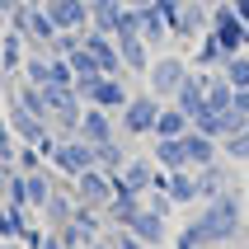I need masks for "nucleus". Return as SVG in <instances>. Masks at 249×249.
I'll use <instances>...</instances> for the list:
<instances>
[{"label": "nucleus", "mask_w": 249, "mask_h": 249, "mask_svg": "<svg viewBox=\"0 0 249 249\" xmlns=\"http://www.w3.org/2000/svg\"><path fill=\"white\" fill-rule=\"evenodd\" d=\"M188 226H193V235L202 240V249L207 245H231V240L240 235V188L202 202V212H197Z\"/></svg>", "instance_id": "obj_1"}, {"label": "nucleus", "mask_w": 249, "mask_h": 249, "mask_svg": "<svg viewBox=\"0 0 249 249\" xmlns=\"http://www.w3.org/2000/svg\"><path fill=\"white\" fill-rule=\"evenodd\" d=\"M188 56H169V52H155V61H151V71H146V85H151V94L155 99H174L179 94V85L188 80Z\"/></svg>", "instance_id": "obj_2"}, {"label": "nucleus", "mask_w": 249, "mask_h": 249, "mask_svg": "<svg viewBox=\"0 0 249 249\" xmlns=\"http://www.w3.org/2000/svg\"><path fill=\"white\" fill-rule=\"evenodd\" d=\"M75 94H80L85 104L104 108V113H123V104L132 99L123 75H89V80H75Z\"/></svg>", "instance_id": "obj_3"}, {"label": "nucleus", "mask_w": 249, "mask_h": 249, "mask_svg": "<svg viewBox=\"0 0 249 249\" xmlns=\"http://www.w3.org/2000/svg\"><path fill=\"white\" fill-rule=\"evenodd\" d=\"M160 104H165V99H155V94H132L123 104V113H118V118H123L118 132H123V137H155V113H160Z\"/></svg>", "instance_id": "obj_4"}, {"label": "nucleus", "mask_w": 249, "mask_h": 249, "mask_svg": "<svg viewBox=\"0 0 249 249\" xmlns=\"http://www.w3.org/2000/svg\"><path fill=\"white\" fill-rule=\"evenodd\" d=\"M212 33H216V42L226 47V56L245 52V42H249V24L240 19L235 10H231V0H221V5H212Z\"/></svg>", "instance_id": "obj_5"}, {"label": "nucleus", "mask_w": 249, "mask_h": 249, "mask_svg": "<svg viewBox=\"0 0 249 249\" xmlns=\"http://www.w3.org/2000/svg\"><path fill=\"white\" fill-rule=\"evenodd\" d=\"M71 193H75V202H80V207L104 212V207L113 202V179L94 165V169H85V174H75V179H71Z\"/></svg>", "instance_id": "obj_6"}, {"label": "nucleus", "mask_w": 249, "mask_h": 249, "mask_svg": "<svg viewBox=\"0 0 249 249\" xmlns=\"http://www.w3.org/2000/svg\"><path fill=\"white\" fill-rule=\"evenodd\" d=\"M52 165L61 169L66 179H75V174H85V169H94V146H89L85 137H61V141H56Z\"/></svg>", "instance_id": "obj_7"}, {"label": "nucleus", "mask_w": 249, "mask_h": 249, "mask_svg": "<svg viewBox=\"0 0 249 249\" xmlns=\"http://www.w3.org/2000/svg\"><path fill=\"white\" fill-rule=\"evenodd\" d=\"M47 19L56 24V33H75V28H89V0H42Z\"/></svg>", "instance_id": "obj_8"}, {"label": "nucleus", "mask_w": 249, "mask_h": 249, "mask_svg": "<svg viewBox=\"0 0 249 249\" xmlns=\"http://www.w3.org/2000/svg\"><path fill=\"white\" fill-rule=\"evenodd\" d=\"M207 71H188V80L179 85V94L169 99V104H179L183 113H188V123H197L202 113H207Z\"/></svg>", "instance_id": "obj_9"}, {"label": "nucleus", "mask_w": 249, "mask_h": 249, "mask_svg": "<svg viewBox=\"0 0 249 249\" xmlns=\"http://www.w3.org/2000/svg\"><path fill=\"white\" fill-rule=\"evenodd\" d=\"M113 179V193H137L146 197L151 193V179H155V160H127L118 174H108Z\"/></svg>", "instance_id": "obj_10"}, {"label": "nucleus", "mask_w": 249, "mask_h": 249, "mask_svg": "<svg viewBox=\"0 0 249 249\" xmlns=\"http://www.w3.org/2000/svg\"><path fill=\"white\" fill-rule=\"evenodd\" d=\"M75 137H85L89 146H104V141L123 137V132H118V123H113V113L94 108V104H85V113H80V127H75Z\"/></svg>", "instance_id": "obj_11"}, {"label": "nucleus", "mask_w": 249, "mask_h": 249, "mask_svg": "<svg viewBox=\"0 0 249 249\" xmlns=\"http://www.w3.org/2000/svg\"><path fill=\"white\" fill-rule=\"evenodd\" d=\"M5 118H10V132H14L19 141H28V146H38V141L52 132V123H47V118H33L28 108H19V104H14V94H10V108H5Z\"/></svg>", "instance_id": "obj_12"}, {"label": "nucleus", "mask_w": 249, "mask_h": 249, "mask_svg": "<svg viewBox=\"0 0 249 249\" xmlns=\"http://www.w3.org/2000/svg\"><path fill=\"white\" fill-rule=\"evenodd\" d=\"M212 28V5H202V0H183V14L174 19V38H202Z\"/></svg>", "instance_id": "obj_13"}, {"label": "nucleus", "mask_w": 249, "mask_h": 249, "mask_svg": "<svg viewBox=\"0 0 249 249\" xmlns=\"http://www.w3.org/2000/svg\"><path fill=\"white\" fill-rule=\"evenodd\" d=\"M193 174H197V202H212V197H221V193L235 188V179H231V169L221 160H212V165L193 169Z\"/></svg>", "instance_id": "obj_14"}, {"label": "nucleus", "mask_w": 249, "mask_h": 249, "mask_svg": "<svg viewBox=\"0 0 249 249\" xmlns=\"http://www.w3.org/2000/svg\"><path fill=\"white\" fill-rule=\"evenodd\" d=\"M183 155H188V169H202V165H212V160L221 155V141L202 137L197 127H188V132H183Z\"/></svg>", "instance_id": "obj_15"}, {"label": "nucleus", "mask_w": 249, "mask_h": 249, "mask_svg": "<svg viewBox=\"0 0 249 249\" xmlns=\"http://www.w3.org/2000/svg\"><path fill=\"white\" fill-rule=\"evenodd\" d=\"M123 231H132L141 245H151V249H160V245H165V235H169L165 216H160V212H151V207H141V212H137V221L123 226Z\"/></svg>", "instance_id": "obj_16"}, {"label": "nucleus", "mask_w": 249, "mask_h": 249, "mask_svg": "<svg viewBox=\"0 0 249 249\" xmlns=\"http://www.w3.org/2000/svg\"><path fill=\"white\" fill-rule=\"evenodd\" d=\"M118 56H123V71H137V75H146L155 61V52L141 38H118Z\"/></svg>", "instance_id": "obj_17"}, {"label": "nucleus", "mask_w": 249, "mask_h": 249, "mask_svg": "<svg viewBox=\"0 0 249 249\" xmlns=\"http://www.w3.org/2000/svg\"><path fill=\"white\" fill-rule=\"evenodd\" d=\"M24 56H28V42L19 28H10L5 38H0V71L5 75H14V71H24Z\"/></svg>", "instance_id": "obj_18"}, {"label": "nucleus", "mask_w": 249, "mask_h": 249, "mask_svg": "<svg viewBox=\"0 0 249 249\" xmlns=\"http://www.w3.org/2000/svg\"><path fill=\"white\" fill-rule=\"evenodd\" d=\"M169 197H174V207H193L197 202V174L193 169H169Z\"/></svg>", "instance_id": "obj_19"}, {"label": "nucleus", "mask_w": 249, "mask_h": 249, "mask_svg": "<svg viewBox=\"0 0 249 249\" xmlns=\"http://www.w3.org/2000/svg\"><path fill=\"white\" fill-rule=\"evenodd\" d=\"M165 38H169L165 14L155 10V5H146V10H141V42H146L151 52H160V47H165Z\"/></svg>", "instance_id": "obj_20"}, {"label": "nucleus", "mask_w": 249, "mask_h": 249, "mask_svg": "<svg viewBox=\"0 0 249 249\" xmlns=\"http://www.w3.org/2000/svg\"><path fill=\"white\" fill-rule=\"evenodd\" d=\"M75 216V193H61V188H52V197H47V207H42V221H47V231H61V226Z\"/></svg>", "instance_id": "obj_21"}, {"label": "nucleus", "mask_w": 249, "mask_h": 249, "mask_svg": "<svg viewBox=\"0 0 249 249\" xmlns=\"http://www.w3.org/2000/svg\"><path fill=\"white\" fill-rule=\"evenodd\" d=\"M188 113L179 108V104H160V113H155V137H183L188 132Z\"/></svg>", "instance_id": "obj_22"}, {"label": "nucleus", "mask_w": 249, "mask_h": 249, "mask_svg": "<svg viewBox=\"0 0 249 249\" xmlns=\"http://www.w3.org/2000/svg\"><path fill=\"white\" fill-rule=\"evenodd\" d=\"M118 19H123V0H89V28L118 33Z\"/></svg>", "instance_id": "obj_23"}, {"label": "nucleus", "mask_w": 249, "mask_h": 249, "mask_svg": "<svg viewBox=\"0 0 249 249\" xmlns=\"http://www.w3.org/2000/svg\"><path fill=\"white\" fill-rule=\"evenodd\" d=\"M197 42V52H193V61H197V71H216V66H226V47L216 42V33H202V38H193Z\"/></svg>", "instance_id": "obj_24"}, {"label": "nucleus", "mask_w": 249, "mask_h": 249, "mask_svg": "<svg viewBox=\"0 0 249 249\" xmlns=\"http://www.w3.org/2000/svg\"><path fill=\"white\" fill-rule=\"evenodd\" d=\"M155 165H160V169H188L183 137H155Z\"/></svg>", "instance_id": "obj_25"}, {"label": "nucleus", "mask_w": 249, "mask_h": 249, "mask_svg": "<svg viewBox=\"0 0 249 249\" xmlns=\"http://www.w3.org/2000/svg\"><path fill=\"white\" fill-rule=\"evenodd\" d=\"M141 207H146V202H141L137 193H113V202H108L104 212H108V221H113V226H132Z\"/></svg>", "instance_id": "obj_26"}, {"label": "nucleus", "mask_w": 249, "mask_h": 249, "mask_svg": "<svg viewBox=\"0 0 249 249\" xmlns=\"http://www.w3.org/2000/svg\"><path fill=\"white\" fill-rule=\"evenodd\" d=\"M28 231V207H5L0 202V240H24Z\"/></svg>", "instance_id": "obj_27"}, {"label": "nucleus", "mask_w": 249, "mask_h": 249, "mask_svg": "<svg viewBox=\"0 0 249 249\" xmlns=\"http://www.w3.org/2000/svg\"><path fill=\"white\" fill-rule=\"evenodd\" d=\"M14 104H19V108H28L33 118H47V123H52V113H47V94H42V85H28V80H24V89H14Z\"/></svg>", "instance_id": "obj_28"}, {"label": "nucleus", "mask_w": 249, "mask_h": 249, "mask_svg": "<svg viewBox=\"0 0 249 249\" xmlns=\"http://www.w3.org/2000/svg\"><path fill=\"white\" fill-rule=\"evenodd\" d=\"M52 174L47 169H38V174H28V212H42L47 207V197H52Z\"/></svg>", "instance_id": "obj_29"}, {"label": "nucleus", "mask_w": 249, "mask_h": 249, "mask_svg": "<svg viewBox=\"0 0 249 249\" xmlns=\"http://www.w3.org/2000/svg\"><path fill=\"white\" fill-rule=\"evenodd\" d=\"M231 99H235L231 80H226V75H212V80H207V108L212 113H226V108H231Z\"/></svg>", "instance_id": "obj_30"}, {"label": "nucleus", "mask_w": 249, "mask_h": 249, "mask_svg": "<svg viewBox=\"0 0 249 249\" xmlns=\"http://www.w3.org/2000/svg\"><path fill=\"white\" fill-rule=\"evenodd\" d=\"M221 75L231 80V89H249V52H235V56H226Z\"/></svg>", "instance_id": "obj_31"}, {"label": "nucleus", "mask_w": 249, "mask_h": 249, "mask_svg": "<svg viewBox=\"0 0 249 249\" xmlns=\"http://www.w3.org/2000/svg\"><path fill=\"white\" fill-rule=\"evenodd\" d=\"M94 165L104 169V174H118V169L127 165V160H123V146H118V137L104 141V146H94Z\"/></svg>", "instance_id": "obj_32"}, {"label": "nucleus", "mask_w": 249, "mask_h": 249, "mask_svg": "<svg viewBox=\"0 0 249 249\" xmlns=\"http://www.w3.org/2000/svg\"><path fill=\"white\" fill-rule=\"evenodd\" d=\"M47 66H52V52H28L24 56V80L28 85H47Z\"/></svg>", "instance_id": "obj_33"}, {"label": "nucleus", "mask_w": 249, "mask_h": 249, "mask_svg": "<svg viewBox=\"0 0 249 249\" xmlns=\"http://www.w3.org/2000/svg\"><path fill=\"white\" fill-rule=\"evenodd\" d=\"M66 61H71V71H75V80H89V75H104V71H99V61H94L89 52H85V47H75V52H71Z\"/></svg>", "instance_id": "obj_34"}, {"label": "nucleus", "mask_w": 249, "mask_h": 249, "mask_svg": "<svg viewBox=\"0 0 249 249\" xmlns=\"http://www.w3.org/2000/svg\"><path fill=\"white\" fill-rule=\"evenodd\" d=\"M71 221L80 226L85 240H99V231H104V226H99V212L94 207H80V202H75V216H71Z\"/></svg>", "instance_id": "obj_35"}, {"label": "nucleus", "mask_w": 249, "mask_h": 249, "mask_svg": "<svg viewBox=\"0 0 249 249\" xmlns=\"http://www.w3.org/2000/svg\"><path fill=\"white\" fill-rule=\"evenodd\" d=\"M14 169H24V174H38V169H47V160L38 155V146H28V151H14Z\"/></svg>", "instance_id": "obj_36"}, {"label": "nucleus", "mask_w": 249, "mask_h": 249, "mask_svg": "<svg viewBox=\"0 0 249 249\" xmlns=\"http://www.w3.org/2000/svg\"><path fill=\"white\" fill-rule=\"evenodd\" d=\"M113 38H141V10H127L123 5V19H118V33Z\"/></svg>", "instance_id": "obj_37"}, {"label": "nucleus", "mask_w": 249, "mask_h": 249, "mask_svg": "<svg viewBox=\"0 0 249 249\" xmlns=\"http://www.w3.org/2000/svg\"><path fill=\"white\" fill-rule=\"evenodd\" d=\"M47 85H75V71H71L66 56H52V66H47Z\"/></svg>", "instance_id": "obj_38"}, {"label": "nucleus", "mask_w": 249, "mask_h": 249, "mask_svg": "<svg viewBox=\"0 0 249 249\" xmlns=\"http://www.w3.org/2000/svg\"><path fill=\"white\" fill-rule=\"evenodd\" d=\"M221 151L231 155V160H249V127L240 132V137H226V141H221Z\"/></svg>", "instance_id": "obj_39"}, {"label": "nucleus", "mask_w": 249, "mask_h": 249, "mask_svg": "<svg viewBox=\"0 0 249 249\" xmlns=\"http://www.w3.org/2000/svg\"><path fill=\"white\" fill-rule=\"evenodd\" d=\"M141 202H146V207H151V212H160L165 221H169V212H174V197H169V193H160V188H151V193L141 197Z\"/></svg>", "instance_id": "obj_40"}, {"label": "nucleus", "mask_w": 249, "mask_h": 249, "mask_svg": "<svg viewBox=\"0 0 249 249\" xmlns=\"http://www.w3.org/2000/svg\"><path fill=\"white\" fill-rule=\"evenodd\" d=\"M75 47H80V28H75V33H56V38H52V56H71Z\"/></svg>", "instance_id": "obj_41"}, {"label": "nucleus", "mask_w": 249, "mask_h": 249, "mask_svg": "<svg viewBox=\"0 0 249 249\" xmlns=\"http://www.w3.org/2000/svg\"><path fill=\"white\" fill-rule=\"evenodd\" d=\"M108 245H113V249H151V245H141V240L132 235V231H123V226H118V235H113Z\"/></svg>", "instance_id": "obj_42"}, {"label": "nucleus", "mask_w": 249, "mask_h": 249, "mask_svg": "<svg viewBox=\"0 0 249 249\" xmlns=\"http://www.w3.org/2000/svg\"><path fill=\"white\" fill-rule=\"evenodd\" d=\"M155 10L165 14V24L174 28V19H179V14H183V0H155Z\"/></svg>", "instance_id": "obj_43"}, {"label": "nucleus", "mask_w": 249, "mask_h": 249, "mask_svg": "<svg viewBox=\"0 0 249 249\" xmlns=\"http://www.w3.org/2000/svg\"><path fill=\"white\" fill-rule=\"evenodd\" d=\"M179 249H202V240L193 235V226H183V231H179Z\"/></svg>", "instance_id": "obj_44"}, {"label": "nucleus", "mask_w": 249, "mask_h": 249, "mask_svg": "<svg viewBox=\"0 0 249 249\" xmlns=\"http://www.w3.org/2000/svg\"><path fill=\"white\" fill-rule=\"evenodd\" d=\"M38 249H66V240L56 235V231H42V240H38Z\"/></svg>", "instance_id": "obj_45"}, {"label": "nucleus", "mask_w": 249, "mask_h": 249, "mask_svg": "<svg viewBox=\"0 0 249 249\" xmlns=\"http://www.w3.org/2000/svg\"><path fill=\"white\" fill-rule=\"evenodd\" d=\"M231 108H235V113H245V118H249V89H235V99H231Z\"/></svg>", "instance_id": "obj_46"}, {"label": "nucleus", "mask_w": 249, "mask_h": 249, "mask_svg": "<svg viewBox=\"0 0 249 249\" xmlns=\"http://www.w3.org/2000/svg\"><path fill=\"white\" fill-rule=\"evenodd\" d=\"M231 10H235L240 19H245V24H249V0H231Z\"/></svg>", "instance_id": "obj_47"}, {"label": "nucleus", "mask_w": 249, "mask_h": 249, "mask_svg": "<svg viewBox=\"0 0 249 249\" xmlns=\"http://www.w3.org/2000/svg\"><path fill=\"white\" fill-rule=\"evenodd\" d=\"M127 10H146V5H155V0H123Z\"/></svg>", "instance_id": "obj_48"}, {"label": "nucleus", "mask_w": 249, "mask_h": 249, "mask_svg": "<svg viewBox=\"0 0 249 249\" xmlns=\"http://www.w3.org/2000/svg\"><path fill=\"white\" fill-rule=\"evenodd\" d=\"M0 249H24V240H0Z\"/></svg>", "instance_id": "obj_49"}, {"label": "nucleus", "mask_w": 249, "mask_h": 249, "mask_svg": "<svg viewBox=\"0 0 249 249\" xmlns=\"http://www.w3.org/2000/svg\"><path fill=\"white\" fill-rule=\"evenodd\" d=\"M85 249H113V245H108V240H89Z\"/></svg>", "instance_id": "obj_50"}, {"label": "nucleus", "mask_w": 249, "mask_h": 249, "mask_svg": "<svg viewBox=\"0 0 249 249\" xmlns=\"http://www.w3.org/2000/svg\"><path fill=\"white\" fill-rule=\"evenodd\" d=\"M14 5H19V0H0V14H10V10H14Z\"/></svg>", "instance_id": "obj_51"}, {"label": "nucleus", "mask_w": 249, "mask_h": 249, "mask_svg": "<svg viewBox=\"0 0 249 249\" xmlns=\"http://www.w3.org/2000/svg\"><path fill=\"white\" fill-rule=\"evenodd\" d=\"M14 165V160H10V155H5V151H0V169H10Z\"/></svg>", "instance_id": "obj_52"}, {"label": "nucleus", "mask_w": 249, "mask_h": 249, "mask_svg": "<svg viewBox=\"0 0 249 249\" xmlns=\"http://www.w3.org/2000/svg\"><path fill=\"white\" fill-rule=\"evenodd\" d=\"M0 202H5V169H0Z\"/></svg>", "instance_id": "obj_53"}, {"label": "nucleus", "mask_w": 249, "mask_h": 249, "mask_svg": "<svg viewBox=\"0 0 249 249\" xmlns=\"http://www.w3.org/2000/svg\"><path fill=\"white\" fill-rule=\"evenodd\" d=\"M202 5H221V0H202Z\"/></svg>", "instance_id": "obj_54"}, {"label": "nucleus", "mask_w": 249, "mask_h": 249, "mask_svg": "<svg viewBox=\"0 0 249 249\" xmlns=\"http://www.w3.org/2000/svg\"><path fill=\"white\" fill-rule=\"evenodd\" d=\"M245 52H249V42H245Z\"/></svg>", "instance_id": "obj_55"}, {"label": "nucleus", "mask_w": 249, "mask_h": 249, "mask_svg": "<svg viewBox=\"0 0 249 249\" xmlns=\"http://www.w3.org/2000/svg\"><path fill=\"white\" fill-rule=\"evenodd\" d=\"M0 75H5V71H0Z\"/></svg>", "instance_id": "obj_56"}]
</instances>
